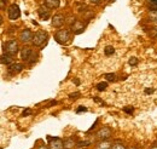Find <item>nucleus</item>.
Returning <instances> with one entry per match:
<instances>
[{"label":"nucleus","instance_id":"obj_7","mask_svg":"<svg viewBox=\"0 0 157 149\" xmlns=\"http://www.w3.org/2000/svg\"><path fill=\"white\" fill-rule=\"evenodd\" d=\"M33 38H34V34L32 33L30 29L25 28L23 29L20 33V40L23 42V44H28V42H32L33 41Z\"/></svg>","mask_w":157,"mask_h":149},{"label":"nucleus","instance_id":"obj_30","mask_svg":"<svg viewBox=\"0 0 157 149\" xmlns=\"http://www.w3.org/2000/svg\"><path fill=\"white\" fill-rule=\"evenodd\" d=\"M29 114H30V111H29V109H27V111H24V112H23L22 116H25V115H29Z\"/></svg>","mask_w":157,"mask_h":149},{"label":"nucleus","instance_id":"obj_35","mask_svg":"<svg viewBox=\"0 0 157 149\" xmlns=\"http://www.w3.org/2000/svg\"><path fill=\"white\" fill-rule=\"evenodd\" d=\"M74 83H75L76 85H78V84H80V80H78V79H74Z\"/></svg>","mask_w":157,"mask_h":149},{"label":"nucleus","instance_id":"obj_39","mask_svg":"<svg viewBox=\"0 0 157 149\" xmlns=\"http://www.w3.org/2000/svg\"><path fill=\"white\" fill-rule=\"evenodd\" d=\"M156 38H157V37H156Z\"/></svg>","mask_w":157,"mask_h":149},{"label":"nucleus","instance_id":"obj_2","mask_svg":"<svg viewBox=\"0 0 157 149\" xmlns=\"http://www.w3.org/2000/svg\"><path fill=\"white\" fill-rule=\"evenodd\" d=\"M55 40L60 44V45H65L70 41V32L68 29H60L56 33L55 35Z\"/></svg>","mask_w":157,"mask_h":149},{"label":"nucleus","instance_id":"obj_5","mask_svg":"<svg viewBox=\"0 0 157 149\" xmlns=\"http://www.w3.org/2000/svg\"><path fill=\"white\" fill-rule=\"evenodd\" d=\"M7 16H9V19H11V21H16V19L20 18V16H21L20 6L16 5V4L10 5V7H9V10H7Z\"/></svg>","mask_w":157,"mask_h":149},{"label":"nucleus","instance_id":"obj_10","mask_svg":"<svg viewBox=\"0 0 157 149\" xmlns=\"http://www.w3.org/2000/svg\"><path fill=\"white\" fill-rule=\"evenodd\" d=\"M64 23H65V17H64V15H62V14H56V15L52 17V26H53L55 28L62 27Z\"/></svg>","mask_w":157,"mask_h":149},{"label":"nucleus","instance_id":"obj_27","mask_svg":"<svg viewBox=\"0 0 157 149\" xmlns=\"http://www.w3.org/2000/svg\"><path fill=\"white\" fill-rule=\"evenodd\" d=\"M57 104V101H51L47 106H46V108H50V107H52V106H56Z\"/></svg>","mask_w":157,"mask_h":149},{"label":"nucleus","instance_id":"obj_3","mask_svg":"<svg viewBox=\"0 0 157 149\" xmlns=\"http://www.w3.org/2000/svg\"><path fill=\"white\" fill-rule=\"evenodd\" d=\"M111 136H113V131H111L110 127H108V126L100 127V129L97 131V133H96V137L98 138L99 141H106V139H109Z\"/></svg>","mask_w":157,"mask_h":149},{"label":"nucleus","instance_id":"obj_21","mask_svg":"<svg viewBox=\"0 0 157 149\" xmlns=\"http://www.w3.org/2000/svg\"><path fill=\"white\" fill-rule=\"evenodd\" d=\"M128 63H129L131 66H137V64H138V58H136V57H132V58H129Z\"/></svg>","mask_w":157,"mask_h":149},{"label":"nucleus","instance_id":"obj_20","mask_svg":"<svg viewBox=\"0 0 157 149\" xmlns=\"http://www.w3.org/2000/svg\"><path fill=\"white\" fill-rule=\"evenodd\" d=\"M104 76L106 79V81H115L116 80V74H114V73H106Z\"/></svg>","mask_w":157,"mask_h":149},{"label":"nucleus","instance_id":"obj_18","mask_svg":"<svg viewBox=\"0 0 157 149\" xmlns=\"http://www.w3.org/2000/svg\"><path fill=\"white\" fill-rule=\"evenodd\" d=\"M106 87H108V83L106 81H104V83H99L98 85H97V90L98 91H105L106 90Z\"/></svg>","mask_w":157,"mask_h":149},{"label":"nucleus","instance_id":"obj_22","mask_svg":"<svg viewBox=\"0 0 157 149\" xmlns=\"http://www.w3.org/2000/svg\"><path fill=\"white\" fill-rule=\"evenodd\" d=\"M123 112L127 113V114H132V113L134 112V108L133 107H124L123 108Z\"/></svg>","mask_w":157,"mask_h":149},{"label":"nucleus","instance_id":"obj_8","mask_svg":"<svg viewBox=\"0 0 157 149\" xmlns=\"http://www.w3.org/2000/svg\"><path fill=\"white\" fill-rule=\"evenodd\" d=\"M21 58L24 62H30V58H33V50L28 46H24L21 50Z\"/></svg>","mask_w":157,"mask_h":149},{"label":"nucleus","instance_id":"obj_16","mask_svg":"<svg viewBox=\"0 0 157 149\" xmlns=\"http://www.w3.org/2000/svg\"><path fill=\"white\" fill-rule=\"evenodd\" d=\"M114 52H115L114 46H106V47L104 49V54H105V56H111V55H114Z\"/></svg>","mask_w":157,"mask_h":149},{"label":"nucleus","instance_id":"obj_38","mask_svg":"<svg viewBox=\"0 0 157 149\" xmlns=\"http://www.w3.org/2000/svg\"><path fill=\"white\" fill-rule=\"evenodd\" d=\"M64 149H68V148H64Z\"/></svg>","mask_w":157,"mask_h":149},{"label":"nucleus","instance_id":"obj_23","mask_svg":"<svg viewBox=\"0 0 157 149\" xmlns=\"http://www.w3.org/2000/svg\"><path fill=\"white\" fill-rule=\"evenodd\" d=\"M150 18H151V21H155V22H157V12L152 11V12L150 14Z\"/></svg>","mask_w":157,"mask_h":149},{"label":"nucleus","instance_id":"obj_32","mask_svg":"<svg viewBox=\"0 0 157 149\" xmlns=\"http://www.w3.org/2000/svg\"><path fill=\"white\" fill-rule=\"evenodd\" d=\"M92 4H99V2H101V0H90Z\"/></svg>","mask_w":157,"mask_h":149},{"label":"nucleus","instance_id":"obj_37","mask_svg":"<svg viewBox=\"0 0 157 149\" xmlns=\"http://www.w3.org/2000/svg\"><path fill=\"white\" fill-rule=\"evenodd\" d=\"M129 149H137V148H136V147H131Z\"/></svg>","mask_w":157,"mask_h":149},{"label":"nucleus","instance_id":"obj_6","mask_svg":"<svg viewBox=\"0 0 157 149\" xmlns=\"http://www.w3.org/2000/svg\"><path fill=\"white\" fill-rule=\"evenodd\" d=\"M50 149H64V142L58 137H47Z\"/></svg>","mask_w":157,"mask_h":149},{"label":"nucleus","instance_id":"obj_9","mask_svg":"<svg viewBox=\"0 0 157 149\" xmlns=\"http://www.w3.org/2000/svg\"><path fill=\"white\" fill-rule=\"evenodd\" d=\"M23 68H24V66L21 64V63H12V64L9 66L7 72H9L10 75H16V74H18V73H21V72L23 70Z\"/></svg>","mask_w":157,"mask_h":149},{"label":"nucleus","instance_id":"obj_17","mask_svg":"<svg viewBox=\"0 0 157 149\" xmlns=\"http://www.w3.org/2000/svg\"><path fill=\"white\" fill-rule=\"evenodd\" d=\"M149 9L157 12V0H149Z\"/></svg>","mask_w":157,"mask_h":149},{"label":"nucleus","instance_id":"obj_29","mask_svg":"<svg viewBox=\"0 0 157 149\" xmlns=\"http://www.w3.org/2000/svg\"><path fill=\"white\" fill-rule=\"evenodd\" d=\"M98 119H97V120H96V123H94V124H93V125H92V127H91V129H90V130H88V132H91V131L93 130V129H96V126H97V124H98Z\"/></svg>","mask_w":157,"mask_h":149},{"label":"nucleus","instance_id":"obj_34","mask_svg":"<svg viewBox=\"0 0 157 149\" xmlns=\"http://www.w3.org/2000/svg\"><path fill=\"white\" fill-rule=\"evenodd\" d=\"M38 149H50V148H47V146H40Z\"/></svg>","mask_w":157,"mask_h":149},{"label":"nucleus","instance_id":"obj_11","mask_svg":"<svg viewBox=\"0 0 157 149\" xmlns=\"http://www.w3.org/2000/svg\"><path fill=\"white\" fill-rule=\"evenodd\" d=\"M13 56H11V55H9V54H2L1 55V58H0V61H1V64H4V66H10V64H12L13 63Z\"/></svg>","mask_w":157,"mask_h":149},{"label":"nucleus","instance_id":"obj_25","mask_svg":"<svg viewBox=\"0 0 157 149\" xmlns=\"http://www.w3.org/2000/svg\"><path fill=\"white\" fill-rule=\"evenodd\" d=\"M87 144H90V142H87V141H85V142H78V148H82V147H86Z\"/></svg>","mask_w":157,"mask_h":149},{"label":"nucleus","instance_id":"obj_13","mask_svg":"<svg viewBox=\"0 0 157 149\" xmlns=\"http://www.w3.org/2000/svg\"><path fill=\"white\" fill-rule=\"evenodd\" d=\"M48 7H40L39 10H38V12H39V16L41 17L42 19H47L50 17V10H47Z\"/></svg>","mask_w":157,"mask_h":149},{"label":"nucleus","instance_id":"obj_33","mask_svg":"<svg viewBox=\"0 0 157 149\" xmlns=\"http://www.w3.org/2000/svg\"><path fill=\"white\" fill-rule=\"evenodd\" d=\"M1 10H5V0H1Z\"/></svg>","mask_w":157,"mask_h":149},{"label":"nucleus","instance_id":"obj_15","mask_svg":"<svg viewBox=\"0 0 157 149\" xmlns=\"http://www.w3.org/2000/svg\"><path fill=\"white\" fill-rule=\"evenodd\" d=\"M75 146V142H74V139L73 138H67L65 141H64V148H71V147H74Z\"/></svg>","mask_w":157,"mask_h":149},{"label":"nucleus","instance_id":"obj_26","mask_svg":"<svg viewBox=\"0 0 157 149\" xmlns=\"http://www.w3.org/2000/svg\"><path fill=\"white\" fill-rule=\"evenodd\" d=\"M82 112H87V108L86 107H83V106H80V108L76 109V113H82Z\"/></svg>","mask_w":157,"mask_h":149},{"label":"nucleus","instance_id":"obj_31","mask_svg":"<svg viewBox=\"0 0 157 149\" xmlns=\"http://www.w3.org/2000/svg\"><path fill=\"white\" fill-rule=\"evenodd\" d=\"M154 92V89H146L145 90V93H152Z\"/></svg>","mask_w":157,"mask_h":149},{"label":"nucleus","instance_id":"obj_12","mask_svg":"<svg viewBox=\"0 0 157 149\" xmlns=\"http://www.w3.org/2000/svg\"><path fill=\"white\" fill-rule=\"evenodd\" d=\"M59 0H45V6L48 9H57L59 7Z\"/></svg>","mask_w":157,"mask_h":149},{"label":"nucleus","instance_id":"obj_1","mask_svg":"<svg viewBox=\"0 0 157 149\" xmlns=\"http://www.w3.org/2000/svg\"><path fill=\"white\" fill-rule=\"evenodd\" d=\"M47 39H48V34H47L46 32H44V30H39V32H36V33L34 34V38H33V41H32V42H33L34 46L40 47V46H42L44 44H46Z\"/></svg>","mask_w":157,"mask_h":149},{"label":"nucleus","instance_id":"obj_14","mask_svg":"<svg viewBox=\"0 0 157 149\" xmlns=\"http://www.w3.org/2000/svg\"><path fill=\"white\" fill-rule=\"evenodd\" d=\"M111 146H113V143L109 142L108 139L106 141H100L98 144H97L96 149H111Z\"/></svg>","mask_w":157,"mask_h":149},{"label":"nucleus","instance_id":"obj_28","mask_svg":"<svg viewBox=\"0 0 157 149\" xmlns=\"http://www.w3.org/2000/svg\"><path fill=\"white\" fill-rule=\"evenodd\" d=\"M93 101H94V102H97V103H101V104H105V103H104V102H103L101 99H99L98 97H93Z\"/></svg>","mask_w":157,"mask_h":149},{"label":"nucleus","instance_id":"obj_19","mask_svg":"<svg viewBox=\"0 0 157 149\" xmlns=\"http://www.w3.org/2000/svg\"><path fill=\"white\" fill-rule=\"evenodd\" d=\"M111 149H127V148H126V146H124L123 143H121V142H115V143H113Z\"/></svg>","mask_w":157,"mask_h":149},{"label":"nucleus","instance_id":"obj_36","mask_svg":"<svg viewBox=\"0 0 157 149\" xmlns=\"http://www.w3.org/2000/svg\"><path fill=\"white\" fill-rule=\"evenodd\" d=\"M151 149H157V144H155V146H152V147H151Z\"/></svg>","mask_w":157,"mask_h":149},{"label":"nucleus","instance_id":"obj_24","mask_svg":"<svg viewBox=\"0 0 157 149\" xmlns=\"http://www.w3.org/2000/svg\"><path fill=\"white\" fill-rule=\"evenodd\" d=\"M69 97H70L71 99H76V98H78V97H80V92L70 93V95H69Z\"/></svg>","mask_w":157,"mask_h":149},{"label":"nucleus","instance_id":"obj_4","mask_svg":"<svg viewBox=\"0 0 157 149\" xmlns=\"http://www.w3.org/2000/svg\"><path fill=\"white\" fill-rule=\"evenodd\" d=\"M5 52L11 55V56H16L18 52V42L16 40H9L5 45Z\"/></svg>","mask_w":157,"mask_h":149}]
</instances>
